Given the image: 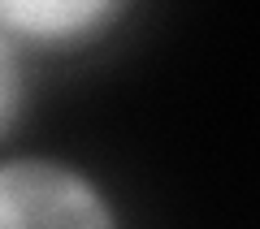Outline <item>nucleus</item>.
I'll return each mask as SVG.
<instances>
[{"mask_svg": "<svg viewBox=\"0 0 260 229\" xmlns=\"http://www.w3.org/2000/svg\"><path fill=\"white\" fill-rule=\"evenodd\" d=\"M126 18V0H0V26L35 61L104 44Z\"/></svg>", "mask_w": 260, "mask_h": 229, "instance_id": "nucleus-2", "label": "nucleus"}, {"mask_svg": "<svg viewBox=\"0 0 260 229\" xmlns=\"http://www.w3.org/2000/svg\"><path fill=\"white\" fill-rule=\"evenodd\" d=\"M0 229H126V212L87 160L9 147L0 151Z\"/></svg>", "mask_w": 260, "mask_h": 229, "instance_id": "nucleus-1", "label": "nucleus"}, {"mask_svg": "<svg viewBox=\"0 0 260 229\" xmlns=\"http://www.w3.org/2000/svg\"><path fill=\"white\" fill-rule=\"evenodd\" d=\"M35 100V56L0 26V151L18 147Z\"/></svg>", "mask_w": 260, "mask_h": 229, "instance_id": "nucleus-3", "label": "nucleus"}]
</instances>
